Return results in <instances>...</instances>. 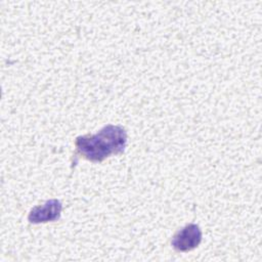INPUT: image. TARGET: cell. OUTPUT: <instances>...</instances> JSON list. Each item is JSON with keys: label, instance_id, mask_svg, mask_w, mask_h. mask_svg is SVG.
Wrapping results in <instances>:
<instances>
[{"label": "cell", "instance_id": "3957f363", "mask_svg": "<svg viewBox=\"0 0 262 262\" xmlns=\"http://www.w3.org/2000/svg\"><path fill=\"white\" fill-rule=\"evenodd\" d=\"M61 210H62V205L60 201L56 199H52L45 202L43 205L34 207L31 210L28 216V219L31 223H34V224L55 221L59 219Z\"/></svg>", "mask_w": 262, "mask_h": 262}, {"label": "cell", "instance_id": "6da1fadb", "mask_svg": "<svg viewBox=\"0 0 262 262\" xmlns=\"http://www.w3.org/2000/svg\"><path fill=\"white\" fill-rule=\"evenodd\" d=\"M127 144V132L119 125L108 124L94 135L78 136L75 155L93 162L104 161L113 155L122 154Z\"/></svg>", "mask_w": 262, "mask_h": 262}, {"label": "cell", "instance_id": "7a4b0ae2", "mask_svg": "<svg viewBox=\"0 0 262 262\" xmlns=\"http://www.w3.org/2000/svg\"><path fill=\"white\" fill-rule=\"evenodd\" d=\"M201 242L202 230L200 226L194 223H189L173 235L171 245L178 252H188L195 249Z\"/></svg>", "mask_w": 262, "mask_h": 262}]
</instances>
